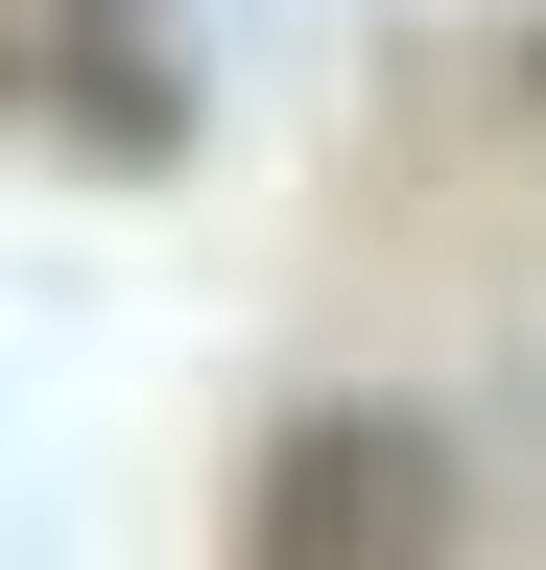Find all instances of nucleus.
I'll list each match as a JSON object with an SVG mask.
<instances>
[{
  "instance_id": "1",
  "label": "nucleus",
  "mask_w": 546,
  "mask_h": 570,
  "mask_svg": "<svg viewBox=\"0 0 546 570\" xmlns=\"http://www.w3.org/2000/svg\"><path fill=\"white\" fill-rule=\"evenodd\" d=\"M451 499H428V428H286L261 452V499H238V547H286V570H332V547H428Z\"/></svg>"
}]
</instances>
